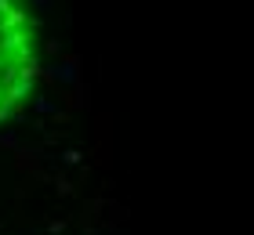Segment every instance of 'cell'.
<instances>
[{
	"instance_id": "obj_1",
	"label": "cell",
	"mask_w": 254,
	"mask_h": 235,
	"mask_svg": "<svg viewBox=\"0 0 254 235\" xmlns=\"http://www.w3.org/2000/svg\"><path fill=\"white\" fill-rule=\"evenodd\" d=\"M37 80V26L29 0H0V120L26 101Z\"/></svg>"
}]
</instances>
